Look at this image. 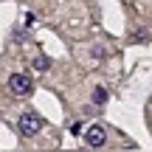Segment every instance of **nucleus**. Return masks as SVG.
Returning <instances> with one entry per match:
<instances>
[{"label":"nucleus","mask_w":152,"mask_h":152,"mask_svg":"<svg viewBox=\"0 0 152 152\" xmlns=\"http://www.w3.org/2000/svg\"><path fill=\"white\" fill-rule=\"evenodd\" d=\"M42 115L39 113H23L20 115V121H17V130L23 132V135H37L39 130H42Z\"/></svg>","instance_id":"1"},{"label":"nucleus","mask_w":152,"mask_h":152,"mask_svg":"<svg viewBox=\"0 0 152 152\" xmlns=\"http://www.w3.org/2000/svg\"><path fill=\"white\" fill-rule=\"evenodd\" d=\"M9 90L14 93V96H28V93L34 90V82L28 73H11L9 76Z\"/></svg>","instance_id":"2"},{"label":"nucleus","mask_w":152,"mask_h":152,"mask_svg":"<svg viewBox=\"0 0 152 152\" xmlns=\"http://www.w3.org/2000/svg\"><path fill=\"white\" fill-rule=\"evenodd\" d=\"M104 141H107V132H104L102 124H90L85 130V144H87V147L99 149V147H104Z\"/></svg>","instance_id":"3"},{"label":"nucleus","mask_w":152,"mask_h":152,"mask_svg":"<svg viewBox=\"0 0 152 152\" xmlns=\"http://www.w3.org/2000/svg\"><path fill=\"white\" fill-rule=\"evenodd\" d=\"M107 90H104V87H96V90H93V104H99V107H102V104H107Z\"/></svg>","instance_id":"4"},{"label":"nucleus","mask_w":152,"mask_h":152,"mask_svg":"<svg viewBox=\"0 0 152 152\" xmlns=\"http://www.w3.org/2000/svg\"><path fill=\"white\" fill-rule=\"evenodd\" d=\"M34 68H37V71H48V68H51V59H48V56H42V54H39L37 59H34Z\"/></svg>","instance_id":"5"}]
</instances>
